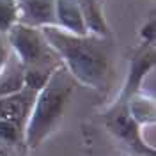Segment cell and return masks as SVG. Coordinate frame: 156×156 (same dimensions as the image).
I'll list each match as a JSON object with an SVG mask.
<instances>
[{"instance_id":"2e32d148","label":"cell","mask_w":156,"mask_h":156,"mask_svg":"<svg viewBox=\"0 0 156 156\" xmlns=\"http://www.w3.org/2000/svg\"><path fill=\"white\" fill-rule=\"evenodd\" d=\"M121 156H144V154H138V153H128V154H121Z\"/></svg>"},{"instance_id":"277c9868","label":"cell","mask_w":156,"mask_h":156,"mask_svg":"<svg viewBox=\"0 0 156 156\" xmlns=\"http://www.w3.org/2000/svg\"><path fill=\"white\" fill-rule=\"evenodd\" d=\"M103 124L108 133L129 147L131 153L156 156V147L153 144H147V140L142 136V126L131 117L126 103L114 101L103 112Z\"/></svg>"},{"instance_id":"9c48e42d","label":"cell","mask_w":156,"mask_h":156,"mask_svg":"<svg viewBox=\"0 0 156 156\" xmlns=\"http://www.w3.org/2000/svg\"><path fill=\"white\" fill-rule=\"evenodd\" d=\"M25 87V69L18 57L9 51L4 68L0 69V98L16 94Z\"/></svg>"},{"instance_id":"ba28073f","label":"cell","mask_w":156,"mask_h":156,"mask_svg":"<svg viewBox=\"0 0 156 156\" xmlns=\"http://www.w3.org/2000/svg\"><path fill=\"white\" fill-rule=\"evenodd\" d=\"M55 20H57V27H60L62 30H68L78 36L89 34L82 9L78 7L75 0H55Z\"/></svg>"},{"instance_id":"5b68a950","label":"cell","mask_w":156,"mask_h":156,"mask_svg":"<svg viewBox=\"0 0 156 156\" xmlns=\"http://www.w3.org/2000/svg\"><path fill=\"white\" fill-rule=\"evenodd\" d=\"M156 64V48L154 44H147V43H140V46L135 48L133 55L129 58V68H128L124 83L117 94L115 101L121 103H128V99L136 94L138 90H142V83L149 71L154 69Z\"/></svg>"},{"instance_id":"8fae6325","label":"cell","mask_w":156,"mask_h":156,"mask_svg":"<svg viewBox=\"0 0 156 156\" xmlns=\"http://www.w3.org/2000/svg\"><path fill=\"white\" fill-rule=\"evenodd\" d=\"M75 2L82 9V14L85 18L90 34L110 36V27H108L105 12H103V0H75Z\"/></svg>"},{"instance_id":"7c38bea8","label":"cell","mask_w":156,"mask_h":156,"mask_svg":"<svg viewBox=\"0 0 156 156\" xmlns=\"http://www.w3.org/2000/svg\"><path fill=\"white\" fill-rule=\"evenodd\" d=\"M128 110L131 117L135 119L140 126H146V124H153L156 121V103L154 98L138 90L136 94L128 99Z\"/></svg>"},{"instance_id":"52a82bcc","label":"cell","mask_w":156,"mask_h":156,"mask_svg":"<svg viewBox=\"0 0 156 156\" xmlns=\"http://www.w3.org/2000/svg\"><path fill=\"white\" fill-rule=\"evenodd\" d=\"M36 92L37 90H34V89L23 87L16 94L0 98V119H12V121L25 124L30 108H32V103H34Z\"/></svg>"},{"instance_id":"6da1fadb","label":"cell","mask_w":156,"mask_h":156,"mask_svg":"<svg viewBox=\"0 0 156 156\" xmlns=\"http://www.w3.org/2000/svg\"><path fill=\"white\" fill-rule=\"evenodd\" d=\"M43 34L55 48L69 75L85 87L103 90L110 73L114 43L110 36L98 34H71L60 27H43Z\"/></svg>"},{"instance_id":"8992f818","label":"cell","mask_w":156,"mask_h":156,"mask_svg":"<svg viewBox=\"0 0 156 156\" xmlns=\"http://www.w3.org/2000/svg\"><path fill=\"white\" fill-rule=\"evenodd\" d=\"M18 21L30 27H57L55 20V0H20Z\"/></svg>"},{"instance_id":"3957f363","label":"cell","mask_w":156,"mask_h":156,"mask_svg":"<svg viewBox=\"0 0 156 156\" xmlns=\"http://www.w3.org/2000/svg\"><path fill=\"white\" fill-rule=\"evenodd\" d=\"M11 51L25 69V87L39 90L55 69L62 68V58L44 37L39 27L16 21L7 32Z\"/></svg>"},{"instance_id":"e0dca14e","label":"cell","mask_w":156,"mask_h":156,"mask_svg":"<svg viewBox=\"0 0 156 156\" xmlns=\"http://www.w3.org/2000/svg\"><path fill=\"white\" fill-rule=\"evenodd\" d=\"M18 156H29V154H27V153H21V154H18Z\"/></svg>"},{"instance_id":"30bf717a","label":"cell","mask_w":156,"mask_h":156,"mask_svg":"<svg viewBox=\"0 0 156 156\" xmlns=\"http://www.w3.org/2000/svg\"><path fill=\"white\" fill-rule=\"evenodd\" d=\"M23 147H25V124L12 119H0V156H7Z\"/></svg>"},{"instance_id":"7a4b0ae2","label":"cell","mask_w":156,"mask_h":156,"mask_svg":"<svg viewBox=\"0 0 156 156\" xmlns=\"http://www.w3.org/2000/svg\"><path fill=\"white\" fill-rule=\"evenodd\" d=\"M76 80L64 66L55 69L46 83L36 92L25 122V147L36 149L60 124L66 107L75 92Z\"/></svg>"},{"instance_id":"4fadbf2b","label":"cell","mask_w":156,"mask_h":156,"mask_svg":"<svg viewBox=\"0 0 156 156\" xmlns=\"http://www.w3.org/2000/svg\"><path fill=\"white\" fill-rule=\"evenodd\" d=\"M20 0H0V32L5 34L18 21Z\"/></svg>"},{"instance_id":"9a60e30c","label":"cell","mask_w":156,"mask_h":156,"mask_svg":"<svg viewBox=\"0 0 156 156\" xmlns=\"http://www.w3.org/2000/svg\"><path fill=\"white\" fill-rule=\"evenodd\" d=\"M7 57H9V50L5 48L4 44H0V69L4 68V64H5Z\"/></svg>"},{"instance_id":"5bb4252c","label":"cell","mask_w":156,"mask_h":156,"mask_svg":"<svg viewBox=\"0 0 156 156\" xmlns=\"http://www.w3.org/2000/svg\"><path fill=\"white\" fill-rule=\"evenodd\" d=\"M140 39L142 43L147 44H156V18H154V11L149 14V18L144 21V25L140 27Z\"/></svg>"}]
</instances>
